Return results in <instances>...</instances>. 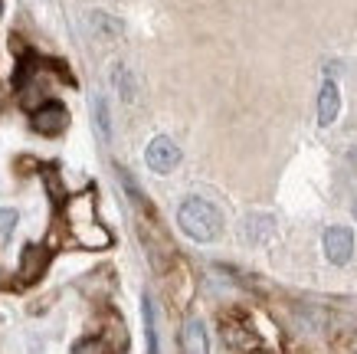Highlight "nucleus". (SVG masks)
<instances>
[{
  "label": "nucleus",
  "mask_w": 357,
  "mask_h": 354,
  "mask_svg": "<svg viewBox=\"0 0 357 354\" xmlns=\"http://www.w3.org/2000/svg\"><path fill=\"white\" fill-rule=\"evenodd\" d=\"M354 220H357V200H354Z\"/></svg>",
  "instance_id": "17"
},
{
  "label": "nucleus",
  "mask_w": 357,
  "mask_h": 354,
  "mask_svg": "<svg viewBox=\"0 0 357 354\" xmlns=\"http://www.w3.org/2000/svg\"><path fill=\"white\" fill-rule=\"evenodd\" d=\"M73 354H115L112 344L105 341V334H86L73 344Z\"/></svg>",
  "instance_id": "15"
},
{
  "label": "nucleus",
  "mask_w": 357,
  "mask_h": 354,
  "mask_svg": "<svg viewBox=\"0 0 357 354\" xmlns=\"http://www.w3.org/2000/svg\"><path fill=\"white\" fill-rule=\"evenodd\" d=\"M321 249H325V256L331 266H344V263H351V256H354V233H351L347 226H331V230H325V236H321Z\"/></svg>",
  "instance_id": "5"
},
{
  "label": "nucleus",
  "mask_w": 357,
  "mask_h": 354,
  "mask_svg": "<svg viewBox=\"0 0 357 354\" xmlns=\"http://www.w3.org/2000/svg\"><path fill=\"white\" fill-rule=\"evenodd\" d=\"M167 286H171V295L181 309L194 299V276H190V269H187L184 263H174L171 266V272H167Z\"/></svg>",
  "instance_id": "7"
},
{
  "label": "nucleus",
  "mask_w": 357,
  "mask_h": 354,
  "mask_svg": "<svg viewBox=\"0 0 357 354\" xmlns=\"http://www.w3.org/2000/svg\"><path fill=\"white\" fill-rule=\"evenodd\" d=\"M249 354H266V351H249Z\"/></svg>",
  "instance_id": "18"
},
{
  "label": "nucleus",
  "mask_w": 357,
  "mask_h": 354,
  "mask_svg": "<svg viewBox=\"0 0 357 354\" xmlns=\"http://www.w3.org/2000/svg\"><path fill=\"white\" fill-rule=\"evenodd\" d=\"M46 266H50V249L46 246H36V243H30V246L23 249L20 256V269H17V282L20 286H33V282L40 279L46 272Z\"/></svg>",
  "instance_id": "6"
},
{
  "label": "nucleus",
  "mask_w": 357,
  "mask_h": 354,
  "mask_svg": "<svg viewBox=\"0 0 357 354\" xmlns=\"http://www.w3.org/2000/svg\"><path fill=\"white\" fill-rule=\"evenodd\" d=\"M337 112H341V89H337V82L328 79L321 86V96H318V121L328 128V125H335Z\"/></svg>",
  "instance_id": "8"
},
{
  "label": "nucleus",
  "mask_w": 357,
  "mask_h": 354,
  "mask_svg": "<svg viewBox=\"0 0 357 354\" xmlns=\"http://www.w3.org/2000/svg\"><path fill=\"white\" fill-rule=\"evenodd\" d=\"M30 128L36 135H43V138H56V135H63L69 128V112H66L63 102L46 98L43 105H36L30 112Z\"/></svg>",
  "instance_id": "3"
},
{
  "label": "nucleus",
  "mask_w": 357,
  "mask_h": 354,
  "mask_svg": "<svg viewBox=\"0 0 357 354\" xmlns=\"http://www.w3.org/2000/svg\"><path fill=\"white\" fill-rule=\"evenodd\" d=\"M17 223H20V214H17L13 207H3V210H0V243L10 239L13 230H17Z\"/></svg>",
  "instance_id": "16"
},
{
  "label": "nucleus",
  "mask_w": 357,
  "mask_h": 354,
  "mask_svg": "<svg viewBox=\"0 0 357 354\" xmlns=\"http://www.w3.org/2000/svg\"><path fill=\"white\" fill-rule=\"evenodd\" d=\"M92 118H96L98 138L109 145V141H112V108H109V98H105V96L92 98Z\"/></svg>",
  "instance_id": "14"
},
{
  "label": "nucleus",
  "mask_w": 357,
  "mask_h": 354,
  "mask_svg": "<svg viewBox=\"0 0 357 354\" xmlns=\"http://www.w3.org/2000/svg\"><path fill=\"white\" fill-rule=\"evenodd\" d=\"M177 226L194 243H213L223 233V214L217 204H210L204 197H187L177 207Z\"/></svg>",
  "instance_id": "2"
},
{
  "label": "nucleus",
  "mask_w": 357,
  "mask_h": 354,
  "mask_svg": "<svg viewBox=\"0 0 357 354\" xmlns=\"http://www.w3.org/2000/svg\"><path fill=\"white\" fill-rule=\"evenodd\" d=\"M89 30L96 33L98 40H119L121 36V20L109 17L105 10H92L89 13Z\"/></svg>",
  "instance_id": "11"
},
{
  "label": "nucleus",
  "mask_w": 357,
  "mask_h": 354,
  "mask_svg": "<svg viewBox=\"0 0 357 354\" xmlns=\"http://www.w3.org/2000/svg\"><path fill=\"white\" fill-rule=\"evenodd\" d=\"M181 341H184V354H210V338H206V328L200 318H190L184 325Z\"/></svg>",
  "instance_id": "9"
},
{
  "label": "nucleus",
  "mask_w": 357,
  "mask_h": 354,
  "mask_svg": "<svg viewBox=\"0 0 357 354\" xmlns=\"http://www.w3.org/2000/svg\"><path fill=\"white\" fill-rule=\"evenodd\" d=\"M112 82H115V89H119V98L121 102H135V98H138V82H135V73H131L128 66H115V69H112Z\"/></svg>",
  "instance_id": "13"
},
{
  "label": "nucleus",
  "mask_w": 357,
  "mask_h": 354,
  "mask_svg": "<svg viewBox=\"0 0 357 354\" xmlns=\"http://www.w3.org/2000/svg\"><path fill=\"white\" fill-rule=\"evenodd\" d=\"M275 233V220L269 214H252L246 216V239L249 243H269Z\"/></svg>",
  "instance_id": "12"
},
{
  "label": "nucleus",
  "mask_w": 357,
  "mask_h": 354,
  "mask_svg": "<svg viewBox=\"0 0 357 354\" xmlns=\"http://www.w3.org/2000/svg\"><path fill=\"white\" fill-rule=\"evenodd\" d=\"M63 226L69 239L82 249H109L112 246V230L102 220H98V210H96V191L86 187V191L73 193L63 200Z\"/></svg>",
  "instance_id": "1"
},
{
  "label": "nucleus",
  "mask_w": 357,
  "mask_h": 354,
  "mask_svg": "<svg viewBox=\"0 0 357 354\" xmlns=\"http://www.w3.org/2000/svg\"><path fill=\"white\" fill-rule=\"evenodd\" d=\"M144 164L151 168L154 174H171L177 164H181V148L174 145L167 135H154L144 148Z\"/></svg>",
  "instance_id": "4"
},
{
  "label": "nucleus",
  "mask_w": 357,
  "mask_h": 354,
  "mask_svg": "<svg viewBox=\"0 0 357 354\" xmlns=\"http://www.w3.org/2000/svg\"><path fill=\"white\" fill-rule=\"evenodd\" d=\"M141 318H144V344H148V354H161V344H158V311H154L151 295L141 299Z\"/></svg>",
  "instance_id": "10"
},
{
  "label": "nucleus",
  "mask_w": 357,
  "mask_h": 354,
  "mask_svg": "<svg viewBox=\"0 0 357 354\" xmlns=\"http://www.w3.org/2000/svg\"><path fill=\"white\" fill-rule=\"evenodd\" d=\"M0 13H3V0H0Z\"/></svg>",
  "instance_id": "19"
}]
</instances>
